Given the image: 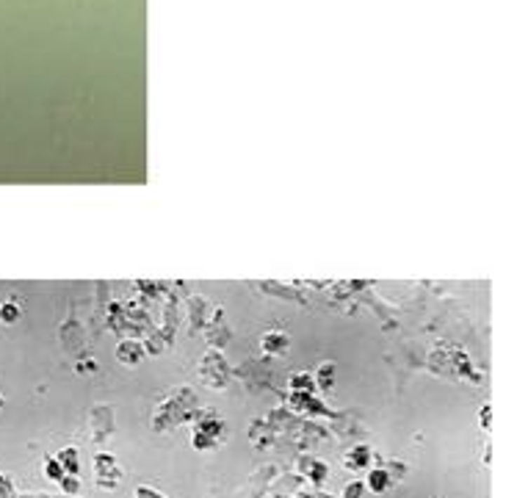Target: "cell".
I'll use <instances>...</instances> for the list:
<instances>
[{
	"label": "cell",
	"instance_id": "obj_7",
	"mask_svg": "<svg viewBox=\"0 0 517 498\" xmlns=\"http://www.w3.org/2000/svg\"><path fill=\"white\" fill-rule=\"evenodd\" d=\"M55 459L61 462V468H64L67 473H78V452H75V449H64Z\"/></svg>",
	"mask_w": 517,
	"mask_h": 498
},
{
	"label": "cell",
	"instance_id": "obj_5",
	"mask_svg": "<svg viewBox=\"0 0 517 498\" xmlns=\"http://www.w3.org/2000/svg\"><path fill=\"white\" fill-rule=\"evenodd\" d=\"M263 349H266V355H282L288 349V335L285 332H269V335H263Z\"/></svg>",
	"mask_w": 517,
	"mask_h": 498
},
{
	"label": "cell",
	"instance_id": "obj_2",
	"mask_svg": "<svg viewBox=\"0 0 517 498\" xmlns=\"http://www.w3.org/2000/svg\"><path fill=\"white\" fill-rule=\"evenodd\" d=\"M119 479H122L119 462H116L111 454H97V457H94V482H97L100 487L111 490V487H116Z\"/></svg>",
	"mask_w": 517,
	"mask_h": 498
},
{
	"label": "cell",
	"instance_id": "obj_11",
	"mask_svg": "<svg viewBox=\"0 0 517 498\" xmlns=\"http://www.w3.org/2000/svg\"><path fill=\"white\" fill-rule=\"evenodd\" d=\"M17 318H20V310H17L14 305H3V308H0V321H3V324H14Z\"/></svg>",
	"mask_w": 517,
	"mask_h": 498
},
{
	"label": "cell",
	"instance_id": "obj_1",
	"mask_svg": "<svg viewBox=\"0 0 517 498\" xmlns=\"http://www.w3.org/2000/svg\"><path fill=\"white\" fill-rule=\"evenodd\" d=\"M222 438H224V424L213 412H202L199 421L194 424V446L196 449H208V446H213Z\"/></svg>",
	"mask_w": 517,
	"mask_h": 498
},
{
	"label": "cell",
	"instance_id": "obj_8",
	"mask_svg": "<svg viewBox=\"0 0 517 498\" xmlns=\"http://www.w3.org/2000/svg\"><path fill=\"white\" fill-rule=\"evenodd\" d=\"M64 468H61V462L58 459H53V457H47L45 459V476L47 479H53V482H61L64 479Z\"/></svg>",
	"mask_w": 517,
	"mask_h": 498
},
{
	"label": "cell",
	"instance_id": "obj_12",
	"mask_svg": "<svg viewBox=\"0 0 517 498\" xmlns=\"http://www.w3.org/2000/svg\"><path fill=\"white\" fill-rule=\"evenodd\" d=\"M136 498H163V493H158V490H152V487H136Z\"/></svg>",
	"mask_w": 517,
	"mask_h": 498
},
{
	"label": "cell",
	"instance_id": "obj_15",
	"mask_svg": "<svg viewBox=\"0 0 517 498\" xmlns=\"http://www.w3.org/2000/svg\"><path fill=\"white\" fill-rule=\"evenodd\" d=\"M0 409H3V396H0Z\"/></svg>",
	"mask_w": 517,
	"mask_h": 498
},
{
	"label": "cell",
	"instance_id": "obj_9",
	"mask_svg": "<svg viewBox=\"0 0 517 498\" xmlns=\"http://www.w3.org/2000/svg\"><path fill=\"white\" fill-rule=\"evenodd\" d=\"M290 388H293V391L310 393L316 385H313V376H310V374H293V376H290Z\"/></svg>",
	"mask_w": 517,
	"mask_h": 498
},
{
	"label": "cell",
	"instance_id": "obj_4",
	"mask_svg": "<svg viewBox=\"0 0 517 498\" xmlns=\"http://www.w3.org/2000/svg\"><path fill=\"white\" fill-rule=\"evenodd\" d=\"M368 459H371V449H368V446H354L351 452L343 457L346 468H351V471H360V468H365V465H368Z\"/></svg>",
	"mask_w": 517,
	"mask_h": 498
},
{
	"label": "cell",
	"instance_id": "obj_6",
	"mask_svg": "<svg viewBox=\"0 0 517 498\" xmlns=\"http://www.w3.org/2000/svg\"><path fill=\"white\" fill-rule=\"evenodd\" d=\"M365 485H368V490H371V493H384V487L390 485V476H387V471H384V468H376V471L368 473Z\"/></svg>",
	"mask_w": 517,
	"mask_h": 498
},
{
	"label": "cell",
	"instance_id": "obj_10",
	"mask_svg": "<svg viewBox=\"0 0 517 498\" xmlns=\"http://www.w3.org/2000/svg\"><path fill=\"white\" fill-rule=\"evenodd\" d=\"M61 487H64V493H69V496H75L78 490H81V479H78V473H64V479L58 482Z\"/></svg>",
	"mask_w": 517,
	"mask_h": 498
},
{
	"label": "cell",
	"instance_id": "obj_13",
	"mask_svg": "<svg viewBox=\"0 0 517 498\" xmlns=\"http://www.w3.org/2000/svg\"><path fill=\"white\" fill-rule=\"evenodd\" d=\"M360 496H363V482H351L346 487V496L343 498H360Z\"/></svg>",
	"mask_w": 517,
	"mask_h": 498
},
{
	"label": "cell",
	"instance_id": "obj_3",
	"mask_svg": "<svg viewBox=\"0 0 517 498\" xmlns=\"http://www.w3.org/2000/svg\"><path fill=\"white\" fill-rule=\"evenodd\" d=\"M116 358L125 362V365H136L144 358V346H141L139 341H122L116 346Z\"/></svg>",
	"mask_w": 517,
	"mask_h": 498
},
{
	"label": "cell",
	"instance_id": "obj_14",
	"mask_svg": "<svg viewBox=\"0 0 517 498\" xmlns=\"http://www.w3.org/2000/svg\"><path fill=\"white\" fill-rule=\"evenodd\" d=\"M321 385H324V388H332V365H324V382H321Z\"/></svg>",
	"mask_w": 517,
	"mask_h": 498
}]
</instances>
